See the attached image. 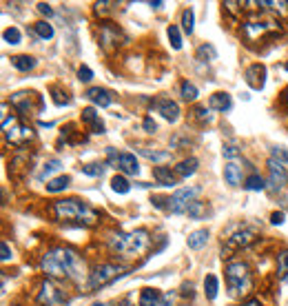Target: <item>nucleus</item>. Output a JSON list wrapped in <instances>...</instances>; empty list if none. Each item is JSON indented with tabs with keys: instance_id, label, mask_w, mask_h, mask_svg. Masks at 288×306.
I'll list each match as a JSON object with an SVG mask.
<instances>
[{
	"instance_id": "nucleus-25",
	"label": "nucleus",
	"mask_w": 288,
	"mask_h": 306,
	"mask_svg": "<svg viewBox=\"0 0 288 306\" xmlns=\"http://www.w3.org/2000/svg\"><path fill=\"white\" fill-rule=\"evenodd\" d=\"M69 184H71V178L69 176H60V178L49 180L45 186H47V191H49V193H60V191H64Z\"/></svg>"
},
{
	"instance_id": "nucleus-29",
	"label": "nucleus",
	"mask_w": 288,
	"mask_h": 306,
	"mask_svg": "<svg viewBox=\"0 0 288 306\" xmlns=\"http://www.w3.org/2000/svg\"><path fill=\"white\" fill-rule=\"evenodd\" d=\"M180 96H182V100H186V102H193V100L197 98V86L189 82V80H184V82L180 84Z\"/></svg>"
},
{
	"instance_id": "nucleus-41",
	"label": "nucleus",
	"mask_w": 288,
	"mask_h": 306,
	"mask_svg": "<svg viewBox=\"0 0 288 306\" xmlns=\"http://www.w3.org/2000/svg\"><path fill=\"white\" fill-rule=\"evenodd\" d=\"M271 158L277 160V162H282V164H288V149H284V146H273Z\"/></svg>"
},
{
	"instance_id": "nucleus-18",
	"label": "nucleus",
	"mask_w": 288,
	"mask_h": 306,
	"mask_svg": "<svg viewBox=\"0 0 288 306\" xmlns=\"http://www.w3.org/2000/svg\"><path fill=\"white\" fill-rule=\"evenodd\" d=\"M82 122L89 124L93 133H104V122L100 120V116L96 113L93 106H86V109H82Z\"/></svg>"
},
{
	"instance_id": "nucleus-47",
	"label": "nucleus",
	"mask_w": 288,
	"mask_h": 306,
	"mask_svg": "<svg viewBox=\"0 0 288 306\" xmlns=\"http://www.w3.org/2000/svg\"><path fill=\"white\" fill-rule=\"evenodd\" d=\"M0 253H3V255H0V257H3V262H9V259H11V249H9V244H7V242L0 244Z\"/></svg>"
},
{
	"instance_id": "nucleus-48",
	"label": "nucleus",
	"mask_w": 288,
	"mask_h": 306,
	"mask_svg": "<svg viewBox=\"0 0 288 306\" xmlns=\"http://www.w3.org/2000/svg\"><path fill=\"white\" fill-rule=\"evenodd\" d=\"M53 96H56L53 100H56V104H58V106H62V104H69V98H62V93H60L58 89H53Z\"/></svg>"
},
{
	"instance_id": "nucleus-53",
	"label": "nucleus",
	"mask_w": 288,
	"mask_h": 306,
	"mask_svg": "<svg viewBox=\"0 0 288 306\" xmlns=\"http://www.w3.org/2000/svg\"><path fill=\"white\" fill-rule=\"evenodd\" d=\"M149 7H153V9H160V7H164L162 0H158V3H149Z\"/></svg>"
},
{
	"instance_id": "nucleus-52",
	"label": "nucleus",
	"mask_w": 288,
	"mask_h": 306,
	"mask_svg": "<svg viewBox=\"0 0 288 306\" xmlns=\"http://www.w3.org/2000/svg\"><path fill=\"white\" fill-rule=\"evenodd\" d=\"M111 5H113V3H96V11H98V13H100V11H106Z\"/></svg>"
},
{
	"instance_id": "nucleus-15",
	"label": "nucleus",
	"mask_w": 288,
	"mask_h": 306,
	"mask_svg": "<svg viewBox=\"0 0 288 306\" xmlns=\"http://www.w3.org/2000/svg\"><path fill=\"white\" fill-rule=\"evenodd\" d=\"M209 109L219 111V113L231 111V109H233V98H231L226 91H217V93H213V96L209 98Z\"/></svg>"
},
{
	"instance_id": "nucleus-31",
	"label": "nucleus",
	"mask_w": 288,
	"mask_h": 306,
	"mask_svg": "<svg viewBox=\"0 0 288 306\" xmlns=\"http://www.w3.org/2000/svg\"><path fill=\"white\" fill-rule=\"evenodd\" d=\"M244 186H246L249 191H264V189H266V180H264L262 176H257V173H253V176L246 178Z\"/></svg>"
},
{
	"instance_id": "nucleus-5",
	"label": "nucleus",
	"mask_w": 288,
	"mask_h": 306,
	"mask_svg": "<svg viewBox=\"0 0 288 306\" xmlns=\"http://www.w3.org/2000/svg\"><path fill=\"white\" fill-rule=\"evenodd\" d=\"M124 275V269L120 264H100L98 269H93V273H89V291H98L102 286H109L111 282H116L118 277Z\"/></svg>"
},
{
	"instance_id": "nucleus-10",
	"label": "nucleus",
	"mask_w": 288,
	"mask_h": 306,
	"mask_svg": "<svg viewBox=\"0 0 288 306\" xmlns=\"http://www.w3.org/2000/svg\"><path fill=\"white\" fill-rule=\"evenodd\" d=\"M266 166H269V184H271V189L282 191L284 186H286V182H288V173H286V169L282 166V162H277V160L269 158Z\"/></svg>"
},
{
	"instance_id": "nucleus-6",
	"label": "nucleus",
	"mask_w": 288,
	"mask_h": 306,
	"mask_svg": "<svg viewBox=\"0 0 288 306\" xmlns=\"http://www.w3.org/2000/svg\"><path fill=\"white\" fill-rule=\"evenodd\" d=\"M200 193H202L200 186H184V189H178L169 198V211L175 213V215H182V213L189 211V206L195 202V198Z\"/></svg>"
},
{
	"instance_id": "nucleus-33",
	"label": "nucleus",
	"mask_w": 288,
	"mask_h": 306,
	"mask_svg": "<svg viewBox=\"0 0 288 306\" xmlns=\"http://www.w3.org/2000/svg\"><path fill=\"white\" fill-rule=\"evenodd\" d=\"M217 58V51L213 45H202L197 49V60H202V62H211V60Z\"/></svg>"
},
{
	"instance_id": "nucleus-26",
	"label": "nucleus",
	"mask_w": 288,
	"mask_h": 306,
	"mask_svg": "<svg viewBox=\"0 0 288 306\" xmlns=\"http://www.w3.org/2000/svg\"><path fill=\"white\" fill-rule=\"evenodd\" d=\"M140 156H144L146 160H151V162H164V160L171 158V151H156V149H146V146H142V149H138Z\"/></svg>"
},
{
	"instance_id": "nucleus-44",
	"label": "nucleus",
	"mask_w": 288,
	"mask_h": 306,
	"mask_svg": "<svg viewBox=\"0 0 288 306\" xmlns=\"http://www.w3.org/2000/svg\"><path fill=\"white\" fill-rule=\"evenodd\" d=\"M222 153H224V156L229 158V160H233V158L239 156V149H237V146H233V144H226L224 149H222Z\"/></svg>"
},
{
	"instance_id": "nucleus-50",
	"label": "nucleus",
	"mask_w": 288,
	"mask_h": 306,
	"mask_svg": "<svg viewBox=\"0 0 288 306\" xmlns=\"http://www.w3.org/2000/svg\"><path fill=\"white\" fill-rule=\"evenodd\" d=\"M239 5H242V3H233V0H226V3H224V7H226V9H229V11H233V13L237 11V7H239Z\"/></svg>"
},
{
	"instance_id": "nucleus-32",
	"label": "nucleus",
	"mask_w": 288,
	"mask_h": 306,
	"mask_svg": "<svg viewBox=\"0 0 288 306\" xmlns=\"http://www.w3.org/2000/svg\"><path fill=\"white\" fill-rule=\"evenodd\" d=\"M33 29H36V33L42 40H51L53 33H56V31H53V27L47 23V20H40V23H36V25H33Z\"/></svg>"
},
{
	"instance_id": "nucleus-42",
	"label": "nucleus",
	"mask_w": 288,
	"mask_h": 306,
	"mask_svg": "<svg viewBox=\"0 0 288 306\" xmlns=\"http://www.w3.org/2000/svg\"><path fill=\"white\" fill-rule=\"evenodd\" d=\"M195 118L200 120V122H211L213 116H211V109H206V106H195Z\"/></svg>"
},
{
	"instance_id": "nucleus-23",
	"label": "nucleus",
	"mask_w": 288,
	"mask_h": 306,
	"mask_svg": "<svg viewBox=\"0 0 288 306\" xmlns=\"http://www.w3.org/2000/svg\"><path fill=\"white\" fill-rule=\"evenodd\" d=\"M197 158H186V160H182L178 166H175V176L178 178H189V176H193V173L197 171Z\"/></svg>"
},
{
	"instance_id": "nucleus-40",
	"label": "nucleus",
	"mask_w": 288,
	"mask_h": 306,
	"mask_svg": "<svg viewBox=\"0 0 288 306\" xmlns=\"http://www.w3.org/2000/svg\"><path fill=\"white\" fill-rule=\"evenodd\" d=\"M82 173H84V176H91V178H100L104 173V166L102 164H96V162H93V164H84L82 166Z\"/></svg>"
},
{
	"instance_id": "nucleus-14",
	"label": "nucleus",
	"mask_w": 288,
	"mask_h": 306,
	"mask_svg": "<svg viewBox=\"0 0 288 306\" xmlns=\"http://www.w3.org/2000/svg\"><path fill=\"white\" fill-rule=\"evenodd\" d=\"M86 98L91 100L93 104H98V106H109L111 102H113V96H111V91L109 89H102V86H91V89H86V93H84Z\"/></svg>"
},
{
	"instance_id": "nucleus-28",
	"label": "nucleus",
	"mask_w": 288,
	"mask_h": 306,
	"mask_svg": "<svg viewBox=\"0 0 288 306\" xmlns=\"http://www.w3.org/2000/svg\"><path fill=\"white\" fill-rule=\"evenodd\" d=\"M217 291H219V282H217V277L211 273V275L204 277V293H206V297L209 299H215Z\"/></svg>"
},
{
	"instance_id": "nucleus-1",
	"label": "nucleus",
	"mask_w": 288,
	"mask_h": 306,
	"mask_svg": "<svg viewBox=\"0 0 288 306\" xmlns=\"http://www.w3.org/2000/svg\"><path fill=\"white\" fill-rule=\"evenodd\" d=\"M42 271L49 277H67V279H82L86 266L84 259L78 255L76 251L64 249V246H58V249H51L42 255Z\"/></svg>"
},
{
	"instance_id": "nucleus-19",
	"label": "nucleus",
	"mask_w": 288,
	"mask_h": 306,
	"mask_svg": "<svg viewBox=\"0 0 288 306\" xmlns=\"http://www.w3.org/2000/svg\"><path fill=\"white\" fill-rule=\"evenodd\" d=\"M224 180L231 186H239L242 184V166L235 162H226L224 164Z\"/></svg>"
},
{
	"instance_id": "nucleus-30",
	"label": "nucleus",
	"mask_w": 288,
	"mask_h": 306,
	"mask_svg": "<svg viewBox=\"0 0 288 306\" xmlns=\"http://www.w3.org/2000/svg\"><path fill=\"white\" fill-rule=\"evenodd\" d=\"M111 189L118 193V195H126V193L131 191V184H129V180H126L124 176H116L111 180Z\"/></svg>"
},
{
	"instance_id": "nucleus-24",
	"label": "nucleus",
	"mask_w": 288,
	"mask_h": 306,
	"mask_svg": "<svg viewBox=\"0 0 288 306\" xmlns=\"http://www.w3.org/2000/svg\"><path fill=\"white\" fill-rule=\"evenodd\" d=\"M31 98H33V93H27V91H20V93H13L11 96V104L13 106H18L20 111H29L31 109Z\"/></svg>"
},
{
	"instance_id": "nucleus-35",
	"label": "nucleus",
	"mask_w": 288,
	"mask_h": 306,
	"mask_svg": "<svg viewBox=\"0 0 288 306\" xmlns=\"http://www.w3.org/2000/svg\"><path fill=\"white\" fill-rule=\"evenodd\" d=\"M277 273L282 277V282H288V251L277 255Z\"/></svg>"
},
{
	"instance_id": "nucleus-46",
	"label": "nucleus",
	"mask_w": 288,
	"mask_h": 306,
	"mask_svg": "<svg viewBox=\"0 0 288 306\" xmlns=\"http://www.w3.org/2000/svg\"><path fill=\"white\" fill-rule=\"evenodd\" d=\"M36 7H38V11L42 13V16H47V18H51V16H53V9H51V5H47V3H38Z\"/></svg>"
},
{
	"instance_id": "nucleus-20",
	"label": "nucleus",
	"mask_w": 288,
	"mask_h": 306,
	"mask_svg": "<svg viewBox=\"0 0 288 306\" xmlns=\"http://www.w3.org/2000/svg\"><path fill=\"white\" fill-rule=\"evenodd\" d=\"M206 242H209V229H197V231L189 233V237H186V244H189V249H193V251H200Z\"/></svg>"
},
{
	"instance_id": "nucleus-37",
	"label": "nucleus",
	"mask_w": 288,
	"mask_h": 306,
	"mask_svg": "<svg viewBox=\"0 0 288 306\" xmlns=\"http://www.w3.org/2000/svg\"><path fill=\"white\" fill-rule=\"evenodd\" d=\"M166 36H169V40H171V47L173 49H182V36H180V29L175 25H171L169 29H166Z\"/></svg>"
},
{
	"instance_id": "nucleus-2",
	"label": "nucleus",
	"mask_w": 288,
	"mask_h": 306,
	"mask_svg": "<svg viewBox=\"0 0 288 306\" xmlns=\"http://www.w3.org/2000/svg\"><path fill=\"white\" fill-rule=\"evenodd\" d=\"M51 213L60 222H76V224H84V226H93L98 222V213L93 211L91 206H86L82 200H76V198H67V200L53 202Z\"/></svg>"
},
{
	"instance_id": "nucleus-3",
	"label": "nucleus",
	"mask_w": 288,
	"mask_h": 306,
	"mask_svg": "<svg viewBox=\"0 0 288 306\" xmlns=\"http://www.w3.org/2000/svg\"><path fill=\"white\" fill-rule=\"evenodd\" d=\"M151 237L146 229H136L131 233H116V235L109 237V246L118 253H124V255H142V253L149 249Z\"/></svg>"
},
{
	"instance_id": "nucleus-11",
	"label": "nucleus",
	"mask_w": 288,
	"mask_h": 306,
	"mask_svg": "<svg viewBox=\"0 0 288 306\" xmlns=\"http://www.w3.org/2000/svg\"><path fill=\"white\" fill-rule=\"evenodd\" d=\"M5 136H7V140H9L11 144L23 146V144L29 142V140H33V131L27 124H13V126H9V129L5 131Z\"/></svg>"
},
{
	"instance_id": "nucleus-17",
	"label": "nucleus",
	"mask_w": 288,
	"mask_h": 306,
	"mask_svg": "<svg viewBox=\"0 0 288 306\" xmlns=\"http://www.w3.org/2000/svg\"><path fill=\"white\" fill-rule=\"evenodd\" d=\"M153 178H156L158 184H162V186H175L178 184L175 171H171L169 166H153Z\"/></svg>"
},
{
	"instance_id": "nucleus-39",
	"label": "nucleus",
	"mask_w": 288,
	"mask_h": 306,
	"mask_svg": "<svg viewBox=\"0 0 288 306\" xmlns=\"http://www.w3.org/2000/svg\"><path fill=\"white\" fill-rule=\"evenodd\" d=\"M193 23H195V18H193V11L191 9H184L182 11V29H184V33H193Z\"/></svg>"
},
{
	"instance_id": "nucleus-12",
	"label": "nucleus",
	"mask_w": 288,
	"mask_h": 306,
	"mask_svg": "<svg viewBox=\"0 0 288 306\" xmlns=\"http://www.w3.org/2000/svg\"><path fill=\"white\" fill-rule=\"evenodd\" d=\"M153 106H156V111H158L164 120H169V122H178V120H180V106L173 102V100L160 98V100H156V102H153Z\"/></svg>"
},
{
	"instance_id": "nucleus-49",
	"label": "nucleus",
	"mask_w": 288,
	"mask_h": 306,
	"mask_svg": "<svg viewBox=\"0 0 288 306\" xmlns=\"http://www.w3.org/2000/svg\"><path fill=\"white\" fill-rule=\"evenodd\" d=\"M271 222H273V224H284V213H282V211H275V213L271 215Z\"/></svg>"
},
{
	"instance_id": "nucleus-51",
	"label": "nucleus",
	"mask_w": 288,
	"mask_h": 306,
	"mask_svg": "<svg viewBox=\"0 0 288 306\" xmlns=\"http://www.w3.org/2000/svg\"><path fill=\"white\" fill-rule=\"evenodd\" d=\"M182 295L184 297H193V286L191 284H182Z\"/></svg>"
},
{
	"instance_id": "nucleus-22",
	"label": "nucleus",
	"mask_w": 288,
	"mask_h": 306,
	"mask_svg": "<svg viewBox=\"0 0 288 306\" xmlns=\"http://www.w3.org/2000/svg\"><path fill=\"white\" fill-rule=\"evenodd\" d=\"M162 304V293L158 289H142L140 293V306H160Z\"/></svg>"
},
{
	"instance_id": "nucleus-56",
	"label": "nucleus",
	"mask_w": 288,
	"mask_h": 306,
	"mask_svg": "<svg viewBox=\"0 0 288 306\" xmlns=\"http://www.w3.org/2000/svg\"><path fill=\"white\" fill-rule=\"evenodd\" d=\"M122 306H129V299H124V302H122Z\"/></svg>"
},
{
	"instance_id": "nucleus-55",
	"label": "nucleus",
	"mask_w": 288,
	"mask_h": 306,
	"mask_svg": "<svg viewBox=\"0 0 288 306\" xmlns=\"http://www.w3.org/2000/svg\"><path fill=\"white\" fill-rule=\"evenodd\" d=\"M284 100H286V102H288V89H286V93H284Z\"/></svg>"
},
{
	"instance_id": "nucleus-27",
	"label": "nucleus",
	"mask_w": 288,
	"mask_h": 306,
	"mask_svg": "<svg viewBox=\"0 0 288 306\" xmlns=\"http://www.w3.org/2000/svg\"><path fill=\"white\" fill-rule=\"evenodd\" d=\"M206 213H209V206H206V202H200V200H195V202L189 206L186 215H189L191 220H202V217H206Z\"/></svg>"
},
{
	"instance_id": "nucleus-57",
	"label": "nucleus",
	"mask_w": 288,
	"mask_h": 306,
	"mask_svg": "<svg viewBox=\"0 0 288 306\" xmlns=\"http://www.w3.org/2000/svg\"><path fill=\"white\" fill-rule=\"evenodd\" d=\"M284 69H286V71H288V62H286V64H284Z\"/></svg>"
},
{
	"instance_id": "nucleus-38",
	"label": "nucleus",
	"mask_w": 288,
	"mask_h": 306,
	"mask_svg": "<svg viewBox=\"0 0 288 306\" xmlns=\"http://www.w3.org/2000/svg\"><path fill=\"white\" fill-rule=\"evenodd\" d=\"M3 38H5V42H7V45H18L23 36H20V31L16 29V27H9V29H5V31H3Z\"/></svg>"
},
{
	"instance_id": "nucleus-9",
	"label": "nucleus",
	"mask_w": 288,
	"mask_h": 306,
	"mask_svg": "<svg viewBox=\"0 0 288 306\" xmlns=\"http://www.w3.org/2000/svg\"><path fill=\"white\" fill-rule=\"evenodd\" d=\"M120 40H122V33H120V29L116 25L111 23H104L102 27H100V45H102L104 51H113L120 47Z\"/></svg>"
},
{
	"instance_id": "nucleus-7",
	"label": "nucleus",
	"mask_w": 288,
	"mask_h": 306,
	"mask_svg": "<svg viewBox=\"0 0 288 306\" xmlns=\"http://www.w3.org/2000/svg\"><path fill=\"white\" fill-rule=\"evenodd\" d=\"M38 302L42 304V306H64V304H67V295H64V293L60 291L53 282H49V279H45V282L40 284Z\"/></svg>"
},
{
	"instance_id": "nucleus-4",
	"label": "nucleus",
	"mask_w": 288,
	"mask_h": 306,
	"mask_svg": "<svg viewBox=\"0 0 288 306\" xmlns=\"http://www.w3.org/2000/svg\"><path fill=\"white\" fill-rule=\"evenodd\" d=\"M226 289H229L231 297H246L253 289V277H251V269L249 264L239 262H226Z\"/></svg>"
},
{
	"instance_id": "nucleus-21",
	"label": "nucleus",
	"mask_w": 288,
	"mask_h": 306,
	"mask_svg": "<svg viewBox=\"0 0 288 306\" xmlns=\"http://www.w3.org/2000/svg\"><path fill=\"white\" fill-rule=\"evenodd\" d=\"M36 64H38V60L33 58V56H11V67L13 69H18V71H33L36 69Z\"/></svg>"
},
{
	"instance_id": "nucleus-16",
	"label": "nucleus",
	"mask_w": 288,
	"mask_h": 306,
	"mask_svg": "<svg viewBox=\"0 0 288 306\" xmlns=\"http://www.w3.org/2000/svg\"><path fill=\"white\" fill-rule=\"evenodd\" d=\"M118 169L126 173V176H138L140 173V164L133 153H120V160H118Z\"/></svg>"
},
{
	"instance_id": "nucleus-54",
	"label": "nucleus",
	"mask_w": 288,
	"mask_h": 306,
	"mask_svg": "<svg viewBox=\"0 0 288 306\" xmlns=\"http://www.w3.org/2000/svg\"><path fill=\"white\" fill-rule=\"evenodd\" d=\"M246 306H262V304H259V302H249Z\"/></svg>"
},
{
	"instance_id": "nucleus-8",
	"label": "nucleus",
	"mask_w": 288,
	"mask_h": 306,
	"mask_svg": "<svg viewBox=\"0 0 288 306\" xmlns=\"http://www.w3.org/2000/svg\"><path fill=\"white\" fill-rule=\"evenodd\" d=\"M255 237H257V229H253V226H246V229L233 233L231 237H226L224 251H226V253L239 251V249H244V246H249V244L255 242Z\"/></svg>"
},
{
	"instance_id": "nucleus-13",
	"label": "nucleus",
	"mask_w": 288,
	"mask_h": 306,
	"mask_svg": "<svg viewBox=\"0 0 288 306\" xmlns=\"http://www.w3.org/2000/svg\"><path fill=\"white\" fill-rule=\"evenodd\" d=\"M246 82H249L253 89L262 91L266 84V67L264 64H253L246 69Z\"/></svg>"
},
{
	"instance_id": "nucleus-36",
	"label": "nucleus",
	"mask_w": 288,
	"mask_h": 306,
	"mask_svg": "<svg viewBox=\"0 0 288 306\" xmlns=\"http://www.w3.org/2000/svg\"><path fill=\"white\" fill-rule=\"evenodd\" d=\"M266 29H269V27H266V25H259V23H246V25H244V33H246L249 38L262 36Z\"/></svg>"
},
{
	"instance_id": "nucleus-43",
	"label": "nucleus",
	"mask_w": 288,
	"mask_h": 306,
	"mask_svg": "<svg viewBox=\"0 0 288 306\" xmlns=\"http://www.w3.org/2000/svg\"><path fill=\"white\" fill-rule=\"evenodd\" d=\"M78 78H80V82H91V80H93V71L86 64H82L78 69Z\"/></svg>"
},
{
	"instance_id": "nucleus-58",
	"label": "nucleus",
	"mask_w": 288,
	"mask_h": 306,
	"mask_svg": "<svg viewBox=\"0 0 288 306\" xmlns=\"http://www.w3.org/2000/svg\"><path fill=\"white\" fill-rule=\"evenodd\" d=\"M93 306H104V304H93Z\"/></svg>"
},
{
	"instance_id": "nucleus-45",
	"label": "nucleus",
	"mask_w": 288,
	"mask_h": 306,
	"mask_svg": "<svg viewBox=\"0 0 288 306\" xmlns=\"http://www.w3.org/2000/svg\"><path fill=\"white\" fill-rule=\"evenodd\" d=\"M142 126H144L146 133H156V131H158V124H156V120H153V118H144Z\"/></svg>"
},
{
	"instance_id": "nucleus-34",
	"label": "nucleus",
	"mask_w": 288,
	"mask_h": 306,
	"mask_svg": "<svg viewBox=\"0 0 288 306\" xmlns=\"http://www.w3.org/2000/svg\"><path fill=\"white\" fill-rule=\"evenodd\" d=\"M60 166H62V162H60V160L58 158H51V160H47V162H45V166H42V171H40V180H45V178H49L51 176V173H56L58 169H60Z\"/></svg>"
}]
</instances>
